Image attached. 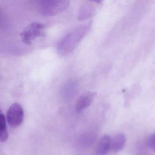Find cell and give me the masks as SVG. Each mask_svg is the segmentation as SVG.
Listing matches in <instances>:
<instances>
[{"instance_id":"1","label":"cell","mask_w":155,"mask_h":155,"mask_svg":"<svg viewBox=\"0 0 155 155\" xmlns=\"http://www.w3.org/2000/svg\"><path fill=\"white\" fill-rule=\"evenodd\" d=\"M91 25V22L81 25L67 33L57 45L58 53L64 56L71 53L87 35Z\"/></svg>"},{"instance_id":"2","label":"cell","mask_w":155,"mask_h":155,"mask_svg":"<svg viewBox=\"0 0 155 155\" xmlns=\"http://www.w3.org/2000/svg\"><path fill=\"white\" fill-rule=\"evenodd\" d=\"M70 2L68 0L41 1L39 2V10L43 16L52 17L66 10L69 6Z\"/></svg>"},{"instance_id":"3","label":"cell","mask_w":155,"mask_h":155,"mask_svg":"<svg viewBox=\"0 0 155 155\" xmlns=\"http://www.w3.org/2000/svg\"><path fill=\"white\" fill-rule=\"evenodd\" d=\"M46 28L45 24L38 22H32L21 32V39L23 43L30 45L36 39L45 36Z\"/></svg>"},{"instance_id":"4","label":"cell","mask_w":155,"mask_h":155,"mask_svg":"<svg viewBox=\"0 0 155 155\" xmlns=\"http://www.w3.org/2000/svg\"><path fill=\"white\" fill-rule=\"evenodd\" d=\"M24 116L23 108L18 103H14L10 107L7 112V121L11 127H18L22 123Z\"/></svg>"},{"instance_id":"5","label":"cell","mask_w":155,"mask_h":155,"mask_svg":"<svg viewBox=\"0 0 155 155\" xmlns=\"http://www.w3.org/2000/svg\"><path fill=\"white\" fill-rule=\"evenodd\" d=\"M96 96V93L93 92H86L81 95L77 101L75 110L78 113H80L89 107Z\"/></svg>"},{"instance_id":"6","label":"cell","mask_w":155,"mask_h":155,"mask_svg":"<svg viewBox=\"0 0 155 155\" xmlns=\"http://www.w3.org/2000/svg\"><path fill=\"white\" fill-rule=\"evenodd\" d=\"M96 8L92 3H87L83 4L80 8L78 19L79 20L85 21L92 17L95 14Z\"/></svg>"},{"instance_id":"7","label":"cell","mask_w":155,"mask_h":155,"mask_svg":"<svg viewBox=\"0 0 155 155\" xmlns=\"http://www.w3.org/2000/svg\"><path fill=\"white\" fill-rule=\"evenodd\" d=\"M126 137L121 133L117 134L110 140V150L113 152L120 151L125 145Z\"/></svg>"},{"instance_id":"8","label":"cell","mask_w":155,"mask_h":155,"mask_svg":"<svg viewBox=\"0 0 155 155\" xmlns=\"http://www.w3.org/2000/svg\"><path fill=\"white\" fill-rule=\"evenodd\" d=\"M111 139L108 135L102 137L100 140L96 150L97 155H106L110 150Z\"/></svg>"},{"instance_id":"9","label":"cell","mask_w":155,"mask_h":155,"mask_svg":"<svg viewBox=\"0 0 155 155\" xmlns=\"http://www.w3.org/2000/svg\"><path fill=\"white\" fill-rule=\"evenodd\" d=\"M8 138V133L5 116L2 112L0 114V139L2 142H6Z\"/></svg>"},{"instance_id":"10","label":"cell","mask_w":155,"mask_h":155,"mask_svg":"<svg viewBox=\"0 0 155 155\" xmlns=\"http://www.w3.org/2000/svg\"><path fill=\"white\" fill-rule=\"evenodd\" d=\"M147 144L150 149L155 151V132L150 135L147 140Z\"/></svg>"}]
</instances>
